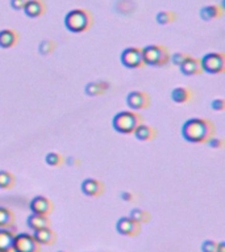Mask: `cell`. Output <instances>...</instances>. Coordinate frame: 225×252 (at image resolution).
Masks as SVG:
<instances>
[{"label": "cell", "instance_id": "6da1fadb", "mask_svg": "<svg viewBox=\"0 0 225 252\" xmlns=\"http://www.w3.org/2000/svg\"><path fill=\"white\" fill-rule=\"evenodd\" d=\"M215 133L216 128L208 118H190L182 126V137L190 143H205Z\"/></svg>", "mask_w": 225, "mask_h": 252}, {"label": "cell", "instance_id": "7a4b0ae2", "mask_svg": "<svg viewBox=\"0 0 225 252\" xmlns=\"http://www.w3.org/2000/svg\"><path fill=\"white\" fill-rule=\"evenodd\" d=\"M93 25V15L87 9H71L64 16V27L68 32L83 33Z\"/></svg>", "mask_w": 225, "mask_h": 252}, {"label": "cell", "instance_id": "3957f363", "mask_svg": "<svg viewBox=\"0 0 225 252\" xmlns=\"http://www.w3.org/2000/svg\"><path fill=\"white\" fill-rule=\"evenodd\" d=\"M144 122V118L136 111H123L113 117L112 126L120 134H132L134 129Z\"/></svg>", "mask_w": 225, "mask_h": 252}, {"label": "cell", "instance_id": "277c9868", "mask_svg": "<svg viewBox=\"0 0 225 252\" xmlns=\"http://www.w3.org/2000/svg\"><path fill=\"white\" fill-rule=\"evenodd\" d=\"M142 60L146 66L152 67H162L169 63L170 53L163 45H148L142 49Z\"/></svg>", "mask_w": 225, "mask_h": 252}, {"label": "cell", "instance_id": "5b68a950", "mask_svg": "<svg viewBox=\"0 0 225 252\" xmlns=\"http://www.w3.org/2000/svg\"><path fill=\"white\" fill-rule=\"evenodd\" d=\"M201 70L207 74L215 75L221 74L225 70V54L224 53H208L200 59Z\"/></svg>", "mask_w": 225, "mask_h": 252}, {"label": "cell", "instance_id": "8992f818", "mask_svg": "<svg viewBox=\"0 0 225 252\" xmlns=\"http://www.w3.org/2000/svg\"><path fill=\"white\" fill-rule=\"evenodd\" d=\"M40 244L28 232H20L13 238V252H40Z\"/></svg>", "mask_w": 225, "mask_h": 252}, {"label": "cell", "instance_id": "52a82bcc", "mask_svg": "<svg viewBox=\"0 0 225 252\" xmlns=\"http://www.w3.org/2000/svg\"><path fill=\"white\" fill-rule=\"evenodd\" d=\"M120 60L121 63L128 68H140L145 66L142 60V49L134 48V46L123 50Z\"/></svg>", "mask_w": 225, "mask_h": 252}, {"label": "cell", "instance_id": "ba28073f", "mask_svg": "<svg viewBox=\"0 0 225 252\" xmlns=\"http://www.w3.org/2000/svg\"><path fill=\"white\" fill-rule=\"evenodd\" d=\"M150 103H152V99L144 91H132L127 96V104L130 111H136V112L149 108Z\"/></svg>", "mask_w": 225, "mask_h": 252}, {"label": "cell", "instance_id": "9c48e42d", "mask_svg": "<svg viewBox=\"0 0 225 252\" xmlns=\"http://www.w3.org/2000/svg\"><path fill=\"white\" fill-rule=\"evenodd\" d=\"M116 231L120 235L136 236L141 232V224L134 222L129 217H121L116 222Z\"/></svg>", "mask_w": 225, "mask_h": 252}, {"label": "cell", "instance_id": "30bf717a", "mask_svg": "<svg viewBox=\"0 0 225 252\" xmlns=\"http://www.w3.org/2000/svg\"><path fill=\"white\" fill-rule=\"evenodd\" d=\"M31 212L34 214H41V216H50L53 212L52 201L45 196H36L33 197L31 204H29Z\"/></svg>", "mask_w": 225, "mask_h": 252}, {"label": "cell", "instance_id": "8fae6325", "mask_svg": "<svg viewBox=\"0 0 225 252\" xmlns=\"http://www.w3.org/2000/svg\"><path fill=\"white\" fill-rule=\"evenodd\" d=\"M81 189L83 195L87 197H99L104 193V184L103 181L94 179V177H89L85 179L81 185Z\"/></svg>", "mask_w": 225, "mask_h": 252}, {"label": "cell", "instance_id": "7c38bea8", "mask_svg": "<svg viewBox=\"0 0 225 252\" xmlns=\"http://www.w3.org/2000/svg\"><path fill=\"white\" fill-rule=\"evenodd\" d=\"M33 238L40 246H53L57 242V234L52 227H44L33 231Z\"/></svg>", "mask_w": 225, "mask_h": 252}, {"label": "cell", "instance_id": "4fadbf2b", "mask_svg": "<svg viewBox=\"0 0 225 252\" xmlns=\"http://www.w3.org/2000/svg\"><path fill=\"white\" fill-rule=\"evenodd\" d=\"M23 11L31 19H37V17L42 16L45 13V11H46V4H45L42 0H28Z\"/></svg>", "mask_w": 225, "mask_h": 252}, {"label": "cell", "instance_id": "5bb4252c", "mask_svg": "<svg viewBox=\"0 0 225 252\" xmlns=\"http://www.w3.org/2000/svg\"><path fill=\"white\" fill-rule=\"evenodd\" d=\"M181 68V71L183 75L187 76H193V75H199L203 72L201 70V64H200V59H197L195 56H190L187 59L183 62V63L179 66Z\"/></svg>", "mask_w": 225, "mask_h": 252}, {"label": "cell", "instance_id": "9a60e30c", "mask_svg": "<svg viewBox=\"0 0 225 252\" xmlns=\"http://www.w3.org/2000/svg\"><path fill=\"white\" fill-rule=\"evenodd\" d=\"M134 137H136L138 140H142V142H148V140H153L156 137H157V130L154 126H150V125H145L144 122L140 124L134 129L133 132Z\"/></svg>", "mask_w": 225, "mask_h": 252}, {"label": "cell", "instance_id": "2e32d148", "mask_svg": "<svg viewBox=\"0 0 225 252\" xmlns=\"http://www.w3.org/2000/svg\"><path fill=\"white\" fill-rule=\"evenodd\" d=\"M19 33L13 29H3L0 30V48L11 49L17 44Z\"/></svg>", "mask_w": 225, "mask_h": 252}, {"label": "cell", "instance_id": "e0dca14e", "mask_svg": "<svg viewBox=\"0 0 225 252\" xmlns=\"http://www.w3.org/2000/svg\"><path fill=\"white\" fill-rule=\"evenodd\" d=\"M27 224H28V227L31 230L34 231V230H40V228L50 227L52 222H50L48 216H41V214H34V213H32L27 218Z\"/></svg>", "mask_w": 225, "mask_h": 252}, {"label": "cell", "instance_id": "ac0fdd59", "mask_svg": "<svg viewBox=\"0 0 225 252\" xmlns=\"http://www.w3.org/2000/svg\"><path fill=\"white\" fill-rule=\"evenodd\" d=\"M15 232L9 227H0V252L12 251Z\"/></svg>", "mask_w": 225, "mask_h": 252}, {"label": "cell", "instance_id": "d6986e66", "mask_svg": "<svg viewBox=\"0 0 225 252\" xmlns=\"http://www.w3.org/2000/svg\"><path fill=\"white\" fill-rule=\"evenodd\" d=\"M193 93L187 87H177L171 91V100L177 104H186L193 99Z\"/></svg>", "mask_w": 225, "mask_h": 252}, {"label": "cell", "instance_id": "ffe728a7", "mask_svg": "<svg viewBox=\"0 0 225 252\" xmlns=\"http://www.w3.org/2000/svg\"><path fill=\"white\" fill-rule=\"evenodd\" d=\"M223 8L220 5L216 4H211V5H205L200 9V19L204 21H211L213 19H219V17L223 16Z\"/></svg>", "mask_w": 225, "mask_h": 252}, {"label": "cell", "instance_id": "44dd1931", "mask_svg": "<svg viewBox=\"0 0 225 252\" xmlns=\"http://www.w3.org/2000/svg\"><path fill=\"white\" fill-rule=\"evenodd\" d=\"M109 88V84L105 82H91L86 85L85 92L89 96H100Z\"/></svg>", "mask_w": 225, "mask_h": 252}, {"label": "cell", "instance_id": "7402d4cb", "mask_svg": "<svg viewBox=\"0 0 225 252\" xmlns=\"http://www.w3.org/2000/svg\"><path fill=\"white\" fill-rule=\"evenodd\" d=\"M16 221L15 213L8 208L0 206V227H11Z\"/></svg>", "mask_w": 225, "mask_h": 252}, {"label": "cell", "instance_id": "603a6c76", "mask_svg": "<svg viewBox=\"0 0 225 252\" xmlns=\"http://www.w3.org/2000/svg\"><path fill=\"white\" fill-rule=\"evenodd\" d=\"M129 218H132L134 222H137L138 224H148L149 221L152 220V216H150V213L146 212V210H144V209H138V208H134L130 210V213H129Z\"/></svg>", "mask_w": 225, "mask_h": 252}, {"label": "cell", "instance_id": "cb8c5ba5", "mask_svg": "<svg viewBox=\"0 0 225 252\" xmlns=\"http://www.w3.org/2000/svg\"><path fill=\"white\" fill-rule=\"evenodd\" d=\"M16 184V179L9 171L0 169V189H11Z\"/></svg>", "mask_w": 225, "mask_h": 252}, {"label": "cell", "instance_id": "d4e9b609", "mask_svg": "<svg viewBox=\"0 0 225 252\" xmlns=\"http://www.w3.org/2000/svg\"><path fill=\"white\" fill-rule=\"evenodd\" d=\"M175 20H177V15L173 11H160L156 16V21L160 25L171 24Z\"/></svg>", "mask_w": 225, "mask_h": 252}, {"label": "cell", "instance_id": "484cf974", "mask_svg": "<svg viewBox=\"0 0 225 252\" xmlns=\"http://www.w3.org/2000/svg\"><path fill=\"white\" fill-rule=\"evenodd\" d=\"M56 49H57L56 41L44 40V41H41L40 46H38V52H40L42 56H50L52 53H54Z\"/></svg>", "mask_w": 225, "mask_h": 252}, {"label": "cell", "instance_id": "4316f807", "mask_svg": "<svg viewBox=\"0 0 225 252\" xmlns=\"http://www.w3.org/2000/svg\"><path fill=\"white\" fill-rule=\"evenodd\" d=\"M45 162L50 167H58V166L64 163V156L61 155L60 152H48L45 155Z\"/></svg>", "mask_w": 225, "mask_h": 252}, {"label": "cell", "instance_id": "83f0119b", "mask_svg": "<svg viewBox=\"0 0 225 252\" xmlns=\"http://www.w3.org/2000/svg\"><path fill=\"white\" fill-rule=\"evenodd\" d=\"M217 248V242L211 239H205L203 240V243L200 246L201 252H216Z\"/></svg>", "mask_w": 225, "mask_h": 252}, {"label": "cell", "instance_id": "f1b7e54d", "mask_svg": "<svg viewBox=\"0 0 225 252\" xmlns=\"http://www.w3.org/2000/svg\"><path fill=\"white\" fill-rule=\"evenodd\" d=\"M189 56L190 54H187V53H174L173 56H170V59H171V62H173L175 66H181Z\"/></svg>", "mask_w": 225, "mask_h": 252}, {"label": "cell", "instance_id": "f546056e", "mask_svg": "<svg viewBox=\"0 0 225 252\" xmlns=\"http://www.w3.org/2000/svg\"><path fill=\"white\" fill-rule=\"evenodd\" d=\"M205 143L208 144L209 147H212V148H220L224 146V140H220V138H217V137H211Z\"/></svg>", "mask_w": 225, "mask_h": 252}, {"label": "cell", "instance_id": "4dcf8cb0", "mask_svg": "<svg viewBox=\"0 0 225 252\" xmlns=\"http://www.w3.org/2000/svg\"><path fill=\"white\" fill-rule=\"evenodd\" d=\"M211 108L213 111H217V112H220V111H224L225 109V100L224 99H215V100L211 103Z\"/></svg>", "mask_w": 225, "mask_h": 252}, {"label": "cell", "instance_id": "1f68e13d", "mask_svg": "<svg viewBox=\"0 0 225 252\" xmlns=\"http://www.w3.org/2000/svg\"><path fill=\"white\" fill-rule=\"evenodd\" d=\"M28 0H11V8L15 11H23Z\"/></svg>", "mask_w": 225, "mask_h": 252}, {"label": "cell", "instance_id": "d6a6232c", "mask_svg": "<svg viewBox=\"0 0 225 252\" xmlns=\"http://www.w3.org/2000/svg\"><path fill=\"white\" fill-rule=\"evenodd\" d=\"M120 198L121 200L127 201V202L133 201L134 200V193L130 192V191H123V192L120 193Z\"/></svg>", "mask_w": 225, "mask_h": 252}, {"label": "cell", "instance_id": "836d02e7", "mask_svg": "<svg viewBox=\"0 0 225 252\" xmlns=\"http://www.w3.org/2000/svg\"><path fill=\"white\" fill-rule=\"evenodd\" d=\"M216 252H225V242H219L217 243Z\"/></svg>", "mask_w": 225, "mask_h": 252}, {"label": "cell", "instance_id": "e575fe53", "mask_svg": "<svg viewBox=\"0 0 225 252\" xmlns=\"http://www.w3.org/2000/svg\"><path fill=\"white\" fill-rule=\"evenodd\" d=\"M58 252H66V251H58Z\"/></svg>", "mask_w": 225, "mask_h": 252}]
</instances>
